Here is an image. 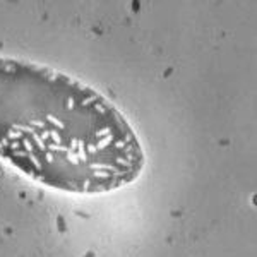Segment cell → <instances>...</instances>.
Here are the masks:
<instances>
[{
	"mask_svg": "<svg viewBox=\"0 0 257 257\" xmlns=\"http://www.w3.org/2000/svg\"><path fill=\"white\" fill-rule=\"evenodd\" d=\"M0 158L50 189L103 194L144 168L138 134L110 99L35 62L0 57Z\"/></svg>",
	"mask_w": 257,
	"mask_h": 257,
	"instance_id": "6da1fadb",
	"label": "cell"
}]
</instances>
